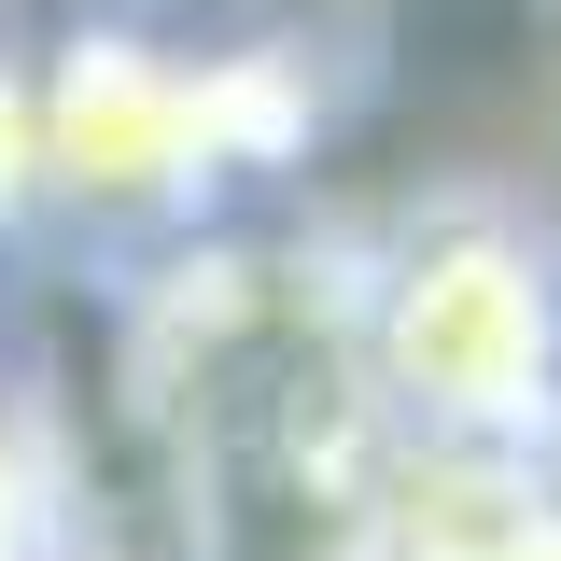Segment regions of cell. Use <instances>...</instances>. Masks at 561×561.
Instances as JSON below:
<instances>
[{
    "mask_svg": "<svg viewBox=\"0 0 561 561\" xmlns=\"http://www.w3.org/2000/svg\"><path fill=\"white\" fill-rule=\"evenodd\" d=\"M99 295L154 561H393L408 435L365 379L351 225L225 210Z\"/></svg>",
    "mask_w": 561,
    "mask_h": 561,
    "instance_id": "6da1fadb",
    "label": "cell"
},
{
    "mask_svg": "<svg viewBox=\"0 0 561 561\" xmlns=\"http://www.w3.org/2000/svg\"><path fill=\"white\" fill-rule=\"evenodd\" d=\"M365 379L408 449H534L561 421V225L491 183L351 225Z\"/></svg>",
    "mask_w": 561,
    "mask_h": 561,
    "instance_id": "3957f363",
    "label": "cell"
},
{
    "mask_svg": "<svg viewBox=\"0 0 561 561\" xmlns=\"http://www.w3.org/2000/svg\"><path fill=\"white\" fill-rule=\"evenodd\" d=\"M0 253H43V127H28V43L0 14Z\"/></svg>",
    "mask_w": 561,
    "mask_h": 561,
    "instance_id": "5b68a950",
    "label": "cell"
},
{
    "mask_svg": "<svg viewBox=\"0 0 561 561\" xmlns=\"http://www.w3.org/2000/svg\"><path fill=\"white\" fill-rule=\"evenodd\" d=\"M0 561H84V505H70V449L28 393H0Z\"/></svg>",
    "mask_w": 561,
    "mask_h": 561,
    "instance_id": "277c9868",
    "label": "cell"
},
{
    "mask_svg": "<svg viewBox=\"0 0 561 561\" xmlns=\"http://www.w3.org/2000/svg\"><path fill=\"white\" fill-rule=\"evenodd\" d=\"M14 43H28V127H43V253L113 280L253 210L225 154L210 28L183 43L169 0H14Z\"/></svg>",
    "mask_w": 561,
    "mask_h": 561,
    "instance_id": "7a4b0ae2",
    "label": "cell"
},
{
    "mask_svg": "<svg viewBox=\"0 0 561 561\" xmlns=\"http://www.w3.org/2000/svg\"><path fill=\"white\" fill-rule=\"evenodd\" d=\"M519 463H534V478H548V491H561V421H548V435H534V449H519Z\"/></svg>",
    "mask_w": 561,
    "mask_h": 561,
    "instance_id": "8992f818",
    "label": "cell"
}]
</instances>
